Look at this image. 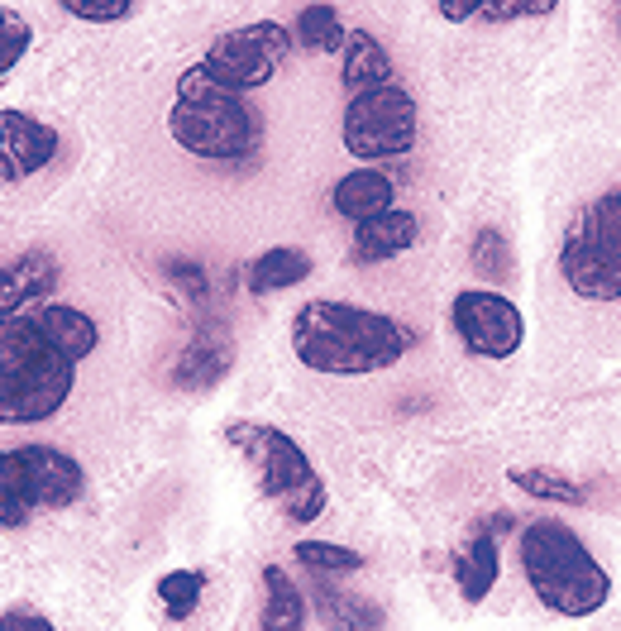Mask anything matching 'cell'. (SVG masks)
Instances as JSON below:
<instances>
[{"label":"cell","instance_id":"obj_28","mask_svg":"<svg viewBox=\"0 0 621 631\" xmlns=\"http://www.w3.org/2000/svg\"><path fill=\"white\" fill-rule=\"evenodd\" d=\"M29 44H34L29 20H24L20 10H5V5H0V77H5L10 67H20V58L29 53Z\"/></svg>","mask_w":621,"mask_h":631},{"label":"cell","instance_id":"obj_18","mask_svg":"<svg viewBox=\"0 0 621 631\" xmlns=\"http://www.w3.org/2000/svg\"><path fill=\"white\" fill-rule=\"evenodd\" d=\"M340 82L349 87V96H354V91H364V87H383V82H392V58H387V48L378 44L368 29L344 34Z\"/></svg>","mask_w":621,"mask_h":631},{"label":"cell","instance_id":"obj_11","mask_svg":"<svg viewBox=\"0 0 621 631\" xmlns=\"http://www.w3.org/2000/svg\"><path fill=\"white\" fill-rule=\"evenodd\" d=\"M63 149L53 125H43L24 110H0V182H24L48 168Z\"/></svg>","mask_w":621,"mask_h":631},{"label":"cell","instance_id":"obj_19","mask_svg":"<svg viewBox=\"0 0 621 631\" xmlns=\"http://www.w3.org/2000/svg\"><path fill=\"white\" fill-rule=\"evenodd\" d=\"M263 631H301L306 627V593L292 584L282 565H263Z\"/></svg>","mask_w":621,"mask_h":631},{"label":"cell","instance_id":"obj_14","mask_svg":"<svg viewBox=\"0 0 621 631\" xmlns=\"http://www.w3.org/2000/svg\"><path fill=\"white\" fill-rule=\"evenodd\" d=\"M454 588H459V598L469 603V608H478L488 593H493L497 574H502V555H497V536L488 531V526H478L469 541L454 550Z\"/></svg>","mask_w":621,"mask_h":631},{"label":"cell","instance_id":"obj_24","mask_svg":"<svg viewBox=\"0 0 621 631\" xmlns=\"http://www.w3.org/2000/svg\"><path fill=\"white\" fill-rule=\"evenodd\" d=\"M29 522H34V502H29V488L20 479L15 450H0V526L5 531H20Z\"/></svg>","mask_w":621,"mask_h":631},{"label":"cell","instance_id":"obj_29","mask_svg":"<svg viewBox=\"0 0 621 631\" xmlns=\"http://www.w3.org/2000/svg\"><path fill=\"white\" fill-rule=\"evenodd\" d=\"M72 20L86 24H120L134 15V0H58Z\"/></svg>","mask_w":621,"mask_h":631},{"label":"cell","instance_id":"obj_2","mask_svg":"<svg viewBox=\"0 0 621 631\" xmlns=\"http://www.w3.org/2000/svg\"><path fill=\"white\" fill-rule=\"evenodd\" d=\"M411 349H416V330L373 306L316 297L292 316V354L311 373L364 378V373L392 369Z\"/></svg>","mask_w":621,"mask_h":631},{"label":"cell","instance_id":"obj_4","mask_svg":"<svg viewBox=\"0 0 621 631\" xmlns=\"http://www.w3.org/2000/svg\"><path fill=\"white\" fill-rule=\"evenodd\" d=\"M521 569L526 584L540 598V608L555 617H593L612 598V574L598 565V555L579 541V531L564 522H531L521 531Z\"/></svg>","mask_w":621,"mask_h":631},{"label":"cell","instance_id":"obj_31","mask_svg":"<svg viewBox=\"0 0 621 631\" xmlns=\"http://www.w3.org/2000/svg\"><path fill=\"white\" fill-rule=\"evenodd\" d=\"M617 10H621V0H617Z\"/></svg>","mask_w":621,"mask_h":631},{"label":"cell","instance_id":"obj_7","mask_svg":"<svg viewBox=\"0 0 621 631\" xmlns=\"http://www.w3.org/2000/svg\"><path fill=\"white\" fill-rule=\"evenodd\" d=\"M416 134H421V110L416 96L397 82L383 87H364L349 96L340 120V139L344 149L354 153L359 163H387V158H402L416 149Z\"/></svg>","mask_w":621,"mask_h":631},{"label":"cell","instance_id":"obj_17","mask_svg":"<svg viewBox=\"0 0 621 631\" xmlns=\"http://www.w3.org/2000/svg\"><path fill=\"white\" fill-rule=\"evenodd\" d=\"M311 278V254L306 249H292V244H278V249H263L249 268H244V287L254 297H273V292H287Z\"/></svg>","mask_w":621,"mask_h":631},{"label":"cell","instance_id":"obj_12","mask_svg":"<svg viewBox=\"0 0 621 631\" xmlns=\"http://www.w3.org/2000/svg\"><path fill=\"white\" fill-rule=\"evenodd\" d=\"M235 364V345H230V330L206 321V326H196L192 345L177 354V364H172V383L177 388H215L225 373Z\"/></svg>","mask_w":621,"mask_h":631},{"label":"cell","instance_id":"obj_1","mask_svg":"<svg viewBox=\"0 0 621 631\" xmlns=\"http://www.w3.org/2000/svg\"><path fill=\"white\" fill-rule=\"evenodd\" d=\"M96 321L63 302H29L0 316V426H34L63 412L77 364L96 354Z\"/></svg>","mask_w":621,"mask_h":631},{"label":"cell","instance_id":"obj_21","mask_svg":"<svg viewBox=\"0 0 621 631\" xmlns=\"http://www.w3.org/2000/svg\"><path fill=\"white\" fill-rule=\"evenodd\" d=\"M344 20L340 10L330 5V0H311V5H301L297 24H292V44L311 48V53H340L344 48Z\"/></svg>","mask_w":621,"mask_h":631},{"label":"cell","instance_id":"obj_13","mask_svg":"<svg viewBox=\"0 0 621 631\" xmlns=\"http://www.w3.org/2000/svg\"><path fill=\"white\" fill-rule=\"evenodd\" d=\"M416 240H421V220L411 216V211L387 206V211H378V216H368L354 225V259L387 263V259H397V254H407Z\"/></svg>","mask_w":621,"mask_h":631},{"label":"cell","instance_id":"obj_16","mask_svg":"<svg viewBox=\"0 0 621 631\" xmlns=\"http://www.w3.org/2000/svg\"><path fill=\"white\" fill-rule=\"evenodd\" d=\"M53 287H58V263L48 254H24L20 263H0V316L29 302H43Z\"/></svg>","mask_w":621,"mask_h":631},{"label":"cell","instance_id":"obj_9","mask_svg":"<svg viewBox=\"0 0 621 631\" xmlns=\"http://www.w3.org/2000/svg\"><path fill=\"white\" fill-rule=\"evenodd\" d=\"M450 326L459 345L478 359H512L526 345V316L512 297H502L493 287H464L450 306Z\"/></svg>","mask_w":621,"mask_h":631},{"label":"cell","instance_id":"obj_20","mask_svg":"<svg viewBox=\"0 0 621 631\" xmlns=\"http://www.w3.org/2000/svg\"><path fill=\"white\" fill-rule=\"evenodd\" d=\"M440 20L464 24V20H488V24H512V20H540L555 15L559 0H435Z\"/></svg>","mask_w":621,"mask_h":631},{"label":"cell","instance_id":"obj_23","mask_svg":"<svg viewBox=\"0 0 621 631\" xmlns=\"http://www.w3.org/2000/svg\"><path fill=\"white\" fill-rule=\"evenodd\" d=\"M507 483L526 498L540 502H569V507H583L588 502V488L574 483L569 474H555V469H507Z\"/></svg>","mask_w":621,"mask_h":631},{"label":"cell","instance_id":"obj_5","mask_svg":"<svg viewBox=\"0 0 621 631\" xmlns=\"http://www.w3.org/2000/svg\"><path fill=\"white\" fill-rule=\"evenodd\" d=\"M225 440L235 445L244 464L254 469L258 493L278 507L292 526H311L325 512V479L316 474V464L306 459L297 440L268 426V421H230Z\"/></svg>","mask_w":621,"mask_h":631},{"label":"cell","instance_id":"obj_8","mask_svg":"<svg viewBox=\"0 0 621 631\" xmlns=\"http://www.w3.org/2000/svg\"><path fill=\"white\" fill-rule=\"evenodd\" d=\"M287 53H292V29L278 20H254V24L230 29V34H220V39L206 48L201 72H206L211 82H220V87L249 96V91L268 87V82L278 77L282 63H287Z\"/></svg>","mask_w":621,"mask_h":631},{"label":"cell","instance_id":"obj_27","mask_svg":"<svg viewBox=\"0 0 621 631\" xmlns=\"http://www.w3.org/2000/svg\"><path fill=\"white\" fill-rule=\"evenodd\" d=\"M473 268L483 273V278H512V254H507V240H502V230L493 225H483L478 235H473Z\"/></svg>","mask_w":621,"mask_h":631},{"label":"cell","instance_id":"obj_22","mask_svg":"<svg viewBox=\"0 0 621 631\" xmlns=\"http://www.w3.org/2000/svg\"><path fill=\"white\" fill-rule=\"evenodd\" d=\"M311 598H316V608H321V617L330 622V627H383V612L373 608V603H359V598L340 593L325 574H316Z\"/></svg>","mask_w":621,"mask_h":631},{"label":"cell","instance_id":"obj_10","mask_svg":"<svg viewBox=\"0 0 621 631\" xmlns=\"http://www.w3.org/2000/svg\"><path fill=\"white\" fill-rule=\"evenodd\" d=\"M15 464H20V479L29 488L34 512L39 507H72V502L82 498V488H86L82 464L67 450H58V445H20Z\"/></svg>","mask_w":621,"mask_h":631},{"label":"cell","instance_id":"obj_6","mask_svg":"<svg viewBox=\"0 0 621 631\" xmlns=\"http://www.w3.org/2000/svg\"><path fill=\"white\" fill-rule=\"evenodd\" d=\"M559 278L579 302H621V187L598 192L569 220L559 244Z\"/></svg>","mask_w":621,"mask_h":631},{"label":"cell","instance_id":"obj_3","mask_svg":"<svg viewBox=\"0 0 621 631\" xmlns=\"http://www.w3.org/2000/svg\"><path fill=\"white\" fill-rule=\"evenodd\" d=\"M172 144L206 163H239L263 149V115L249 106V96L211 82L201 63L177 77V101L168 110Z\"/></svg>","mask_w":621,"mask_h":631},{"label":"cell","instance_id":"obj_25","mask_svg":"<svg viewBox=\"0 0 621 631\" xmlns=\"http://www.w3.org/2000/svg\"><path fill=\"white\" fill-rule=\"evenodd\" d=\"M201 593H206V574L201 569H172L158 579V598H163V608H168L172 622H187L201 603Z\"/></svg>","mask_w":621,"mask_h":631},{"label":"cell","instance_id":"obj_15","mask_svg":"<svg viewBox=\"0 0 621 631\" xmlns=\"http://www.w3.org/2000/svg\"><path fill=\"white\" fill-rule=\"evenodd\" d=\"M397 201V187H392V177L378 173V168H354V173H344L340 182H335V192H330V206L340 211L344 220H368L378 216V211H387Z\"/></svg>","mask_w":621,"mask_h":631},{"label":"cell","instance_id":"obj_26","mask_svg":"<svg viewBox=\"0 0 621 631\" xmlns=\"http://www.w3.org/2000/svg\"><path fill=\"white\" fill-rule=\"evenodd\" d=\"M297 565H306L311 574H354L364 569V555L349 550V545H335V541H297Z\"/></svg>","mask_w":621,"mask_h":631},{"label":"cell","instance_id":"obj_30","mask_svg":"<svg viewBox=\"0 0 621 631\" xmlns=\"http://www.w3.org/2000/svg\"><path fill=\"white\" fill-rule=\"evenodd\" d=\"M0 631H53V622L29 608H10V612H0Z\"/></svg>","mask_w":621,"mask_h":631}]
</instances>
